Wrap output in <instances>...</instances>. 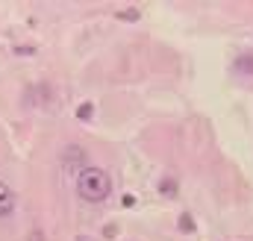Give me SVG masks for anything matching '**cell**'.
I'll list each match as a JSON object with an SVG mask.
<instances>
[{
    "label": "cell",
    "instance_id": "5",
    "mask_svg": "<svg viewBox=\"0 0 253 241\" xmlns=\"http://www.w3.org/2000/svg\"><path fill=\"white\" fill-rule=\"evenodd\" d=\"M159 191H162L165 197H174V194H177V180H162L159 182Z\"/></svg>",
    "mask_w": 253,
    "mask_h": 241
},
{
    "label": "cell",
    "instance_id": "2",
    "mask_svg": "<svg viewBox=\"0 0 253 241\" xmlns=\"http://www.w3.org/2000/svg\"><path fill=\"white\" fill-rule=\"evenodd\" d=\"M15 209H18V197H15V188H12L9 182L0 180V221L12 218V215H15Z\"/></svg>",
    "mask_w": 253,
    "mask_h": 241
},
{
    "label": "cell",
    "instance_id": "8",
    "mask_svg": "<svg viewBox=\"0 0 253 241\" xmlns=\"http://www.w3.org/2000/svg\"><path fill=\"white\" fill-rule=\"evenodd\" d=\"M27 241H44V233H42V230H30Z\"/></svg>",
    "mask_w": 253,
    "mask_h": 241
},
{
    "label": "cell",
    "instance_id": "1",
    "mask_svg": "<svg viewBox=\"0 0 253 241\" xmlns=\"http://www.w3.org/2000/svg\"><path fill=\"white\" fill-rule=\"evenodd\" d=\"M112 194V177L103 168H83L77 174V197L85 203H103Z\"/></svg>",
    "mask_w": 253,
    "mask_h": 241
},
{
    "label": "cell",
    "instance_id": "4",
    "mask_svg": "<svg viewBox=\"0 0 253 241\" xmlns=\"http://www.w3.org/2000/svg\"><path fill=\"white\" fill-rule=\"evenodd\" d=\"M77 118L80 120H94V103H80V106H77Z\"/></svg>",
    "mask_w": 253,
    "mask_h": 241
},
{
    "label": "cell",
    "instance_id": "7",
    "mask_svg": "<svg viewBox=\"0 0 253 241\" xmlns=\"http://www.w3.org/2000/svg\"><path fill=\"white\" fill-rule=\"evenodd\" d=\"M15 53L18 56H30V53H36V44H21V47H15Z\"/></svg>",
    "mask_w": 253,
    "mask_h": 241
},
{
    "label": "cell",
    "instance_id": "3",
    "mask_svg": "<svg viewBox=\"0 0 253 241\" xmlns=\"http://www.w3.org/2000/svg\"><path fill=\"white\" fill-rule=\"evenodd\" d=\"M233 74L236 77H253V50H245V53H239L236 59H233Z\"/></svg>",
    "mask_w": 253,
    "mask_h": 241
},
{
    "label": "cell",
    "instance_id": "6",
    "mask_svg": "<svg viewBox=\"0 0 253 241\" xmlns=\"http://www.w3.org/2000/svg\"><path fill=\"white\" fill-rule=\"evenodd\" d=\"M138 15H141L138 9H124V12H118V18H124V21H135Z\"/></svg>",
    "mask_w": 253,
    "mask_h": 241
},
{
    "label": "cell",
    "instance_id": "9",
    "mask_svg": "<svg viewBox=\"0 0 253 241\" xmlns=\"http://www.w3.org/2000/svg\"><path fill=\"white\" fill-rule=\"evenodd\" d=\"M180 227H183V230H194V224H191L189 215H183V218H180Z\"/></svg>",
    "mask_w": 253,
    "mask_h": 241
}]
</instances>
